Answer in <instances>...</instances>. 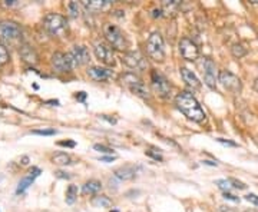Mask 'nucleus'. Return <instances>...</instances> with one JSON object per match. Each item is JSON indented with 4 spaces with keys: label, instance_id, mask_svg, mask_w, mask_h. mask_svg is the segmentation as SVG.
<instances>
[{
    "label": "nucleus",
    "instance_id": "58836bf2",
    "mask_svg": "<svg viewBox=\"0 0 258 212\" xmlns=\"http://www.w3.org/2000/svg\"><path fill=\"white\" fill-rule=\"evenodd\" d=\"M116 159V156H113V155H111V156H100V161L102 162H112V161H115Z\"/></svg>",
    "mask_w": 258,
    "mask_h": 212
},
{
    "label": "nucleus",
    "instance_id": "f03ea898",
    "mask_svg": "<svg viewBox=\"0 0 258 212\" xmlns=\"http://www.w3.org/2000/svg\"><path fill=\"white\" fill-rule=\"evenodd\" d=\"M121 83L129 89V91L132 92L133 95H136V96H139V98H142V99H151V93L148 91V88H146V85L144 83V81L138 76V75H135V73H132V72H127V73H124L122 76H121Z\"/></svg>",
    "mask_w": 258,
    "mask_h": 212
},
{
    "label": "nucleus",
    "instance_id": "72a5a7b5",
    "mask_svg": "<svg viewBox=\"0 0 258 212\" xmlns=\"http://www.w3.org/2000/svg\"><path fill=\"white\" fill-rule=\"evenodd\" d=\"M245 199H247L248 202H251V204H254V205H257L258 207V196L256 194H248V195H245Z\"/></svg>",
    "mask_w": 258,
    "mask_h": 212
},
{
    "label": "nucleus",
    "instance_id": "7c9ffc66",
    "mask_svg": "<svg viewBox=\"0 0 258 212\" xmlns=\"http://www.w3.org/2000/svg\"><path fill=\"white\" fill-rule=\"evenodd\" d=\"M229 182H231V185H232V188H237V189H245V188H247V185H245L244 182L238 181V179H234V178H229Z\"/></svg>",
    "mask_w": 258,
    "mask_h": 212
},
{
    "label": "nucleus",
    "instance_id": "f257e3e1",
    "mask_svg": "<svg viewBox=\"0 0 258 212\" xmlns=\"http://www.w3.org/2000/svg\"><path fill=\"white\" fill-rule=\"evenodd\" d=\"M175 105L191 121L196 122V123H202L207 119V115H205L202 106L199 105V102L195 99V96L190 92L178 93L177 98H175Z\"/></svg>",
    "mask_w": 258,
    "mask_h": 212
},
{
    "label": "nucleus",
    "instance_id": "e433bc0d",
    "mask_svg": "<svg viewBox=\"0 0 258 212\" xmlns=\"http://www.w3.org/2000/svg\"><path fill=\"white\" fill-rule=\"evenodd\" d=\"M55 175L58 177V178H61V179H69L70 177L66 174V172H62V171H58V172H55Z\"/></svg>",
    "mask_w": 258,
    "mask_h": 212
},
{
    "label": "nucleus",
    "instance_id": "cd10ccee",
    "mask_svg": "<svg viewBox=\"0 0 258 212\" xmlns=\"http://www.w3.org/2000/svg\"><path fill=\"white\" fill-rule=\"evenodd\" d=\"M7 62H9V52L6 49V46L0 43V66L6 65Z\"/></svg>",
    "mask_w": 258,
    "mask_h": 212
},
{
    "label": "nucleus",
    "instance_id": "0eeeda50",
    "mask_svg": "<svg viewBox=\"0 0 258 212\" xmlns=\"http://www.w3.org/2000/svg\"><path fill=\"white\" fill-rule=\"evenodd\" d=\"M218 82L226 88V91L232 92V93H240L242 89V83L241 79L238 76H235L232 72L229 70H221L218 75Z\"/></svg>",
    "mask_w": 258,
    "mask_h": 212
},
{
    "label": "nucleus",
    "instance_id": "4be33fe9",
    "mask_svg": "<svg viewBox=\"0 0 258 212\" xmlns=\"http://www.w3.org/2000/svg\"><path fill=\"white\" fill-rule=\"evenodd\" d=\"M231 53H232V56H234V58H237V59H241V58L247 56V53H248V49H247L244 45H241V43H235V45L231 48Z\"/></svg>",
    "mask_w": 258,
    "mask_h": 212
},
{
    "label": "nucleus",
    "instance_id": "b1692460",
    "mask_svg": "<svg viewBox=\"0 0 258 212\" xmlns=\"http://www.w3.org/2000/svg\"><path fill=\"white\" fill-rule=\"evenodd\" d=\"M52 161H53V163H56V165H69V163L72 162L70 156H69L67 153H64V152L55 153L53 158H52Z\"/></svg>",
    "mask_w": 258,
    "mask_h": 212
},
{
    "label": "nucleus",
    "instance_id": "c85d7f7f",
    "mask_svg": "<svg viewBox=\"0 0 258 212\" xmlns=\"http://www.w3.org/2000/svg\"><path fill=\"white\" fill-rule=\"evenodd\" d=\"M215 183H217L218 188L223 189L224 192H229V189L232 188V185H231L229 179H218V181H215Z\"/></svg>",
    "mask_w": 258,
    "mask_h": 212
},
{
    "label": "nucleus",
    "instance_id": "2f4dec72",
    "mask_svg": "<svg viewBox=\"0 0 258 212\" xmlns=\"http://www.w3.org/2000/svg\"><path fill=\"white\" fill-rule=\"evenodd\" d=\"M145 153L148 155V156H151L152 159H155V161H160V162H162V155L160 153V152H154V149H148V151H145Z\"/></svg>",
    "mask_w": 258,
    "mask_h": 212
},
{
    "label": "nucleus",
    "instance_id": "20e7f679",
    "mask_svg": "<svg viewBox=\"0 0 258 212\" xmlns=\"http://www.w3.org/2000/svg\"><path fill=\"white\" fill-rule=\"evenodd\" d=\"M23 31L22 26L13 20H1L0 22V42L15 43L22 40Z\"/></svg>",
    "mask_w": 258,
    "mask_h": 212
},
{
    "label": "nucleus",
    "instance_id": "1a4fd4ad",
    "mask_svg": "<svg viewBox=\"0 0 258 212\" xmlns=\"http://www.w3.org/2000/svg\"><path fill=\"white\" fill-rule=\"evenodd\" d=\"M52 67L53 70L59 72V73H66L70 72L75 66H73V61L70 58V53H64V52H56L52 55Z\"/></svg>",
    "mask_w": 258,
    "mask_h": 212
},
{
    "label": "nucleus",
    "instance_id": "2eb2a0df",
    "mask_svg": "<svg viewBox=\"0 0 258 212\" xmlns=\"http://www.w3.org/2000/svg\"><path fill=\"white\" fill-rule=\"evenodd\" d=\"M88 75L91 79L97 81V82H102V81H108L113 78V72L109 67H103V66H91L88 69Z\"/></svg>",
    "mask_w": 258,
    "mask_h": 212
},
{
    "label": "nucleus",
    "instance_id": "7ed1b4c3",
    "mask_svg": "<svg viewBox=\"0 0 258 212\" xmlns=\"http://www.w3.org/2000/svg\"><path fill=\"white\" fill-rule=\"evenodd\" d=\"M103 36L108 42L109 46H112V49L116 50H127L128 48V40L124 34V32L121 31L118 26L112 25V23H105L103 25Z\"/></svg>",
    "mask_w": 258,
    "mask_h": 212
},
{
    "label": "nucleus",
    "instance_id": "a211bd4d",
    "mask_svg": "<svg viewBox=\"0 0 258 212\" xmlns=\"http://www.w3.org/2000/svg\"><path fill=\"white\" fill-rule=\"evenodd\" d=\"M112 3L109 0H83L82 1V6L89 10V12H100V10H105L111 6Z\"/></svg>",
    "mask_w": 258,
    "mask_h": 212
},
{
    "label": "nucleus",
    "instance_id": "6e6552de",
    "mask_svg": "<svg viewBox=\"0 0 258 212\" xmlns=\"http://www.w3.org/2000/svg\"><path fill=\"white\" fill-rule=\"evenodd\" d=\"M202 73H204V82L210 89H217V66L210 58H204L202 63Z\"/></svg>",
    "mask_w": 258,
    "mask_h": 212
},
{
    "label": "nucleus",
    "instance_id": "c03bdc74",
    "mask_svg": "<svg viewBox=\"0 0 258 212\" xmlns=\"http://www.w3.org/2000/svg\"><path fill=\"white\" fill-rule=\"evenodd\" d=\"M111 212H119L118 210H113V211H111Z\"/></svg>",
    "mask_w": 258,
    "mask_h": 212
},
{
    "label": "nucleus",
    "instance_id": "bb28decb",
    "mask_svg": "<svg viewBox=\"0 0 258 212\" xmlns=\"http://www.w3.org/2000/svg\"><path fill=\"white\" fill-rule=\"evenodd\" d=\"M33 135H40V136H53L58 133V130L55 129H34L32 130Z\"/></svg>",
    "mask_w": 258,
    "mask_h": 212
},
{
    "label": "nucleus",
    "instance_id": "79ce46f5",
    "mask_svg": "<svg viewBox=\"0 0 258 212\" xmlns=\"http://www.w3.org/2000/svg\"><path fill=\"white\" fill-rule=\"evenodd\" d=\"M254 89L258 92V78L256 79V82H254Z\"/></svg>",
    "mask_w": 258,
    "mask_h": 212
},
{
    "label": "nucleus",
    "instance_id": "6ab92c4d",
    "mask_svg": "<svg viewBox=\"0 0 258 212\" xmlns=\"http://www.w3.org/2000/svg\"><path fill=\"white\" fill-rule=\"evenodd\" d=\"M19 55H20V58H22L23 61L31 63V65H34V63L39 62L37 53L34 52V49H32L29 45H22V46L19 48Z\"/></svg>",
    "mask_w": 258,
    "mask_h": 212
},
{
    "label": "nucleus",
    "instance_id": "f704fd0d",
    "mask_svg": "<svg viewBox=\"0 0 258 212\" xmlns=\"http://www.w3.org/2000/svg\"><path fill=\"white\" fill-rule=\"evenodd\" d=\"M217 141H218L220 144H223V145H226V147H232V148H237V147H238L235 142H232V141H226V139H223V138H218Z\"/></svg>",
    "mask_w": 258,
    "mask_h": 212
},
{
    "label": "nucleus",
    "instance_id": "4468645a",
    "mask_svg": "<svg viewBox=\"0 0 258 212\" xmlns=\"http://www.w3.org/2000/svg\"><path fill=\"white\" fill-rule=\"evenodd\" d=\"M70 58L73 61V66H83L86 65L89 59H91V55H89V50L86 46H75L70 52Z\"/></svg>",
    "mask_w": 258,
    "mask_h": 212
},
{
    "label": "nucleus",
    "instance_id": "c9c22d12",
    "mask_svg": "<svg viewBox=\"0 0 258 212\" xmlns=\"http://www.w3.org/2000/svg\"><path fill=\"white\" fill-rule=\"evenodd\" d=\"M224 198H226V199H229V201H234V202H238V201H240L238 196L232 195L231 192H224Z\"/></svg>",
    "mask_w": 258,
    "mask_h": 212
},
{
    "label": "nucleus",
    "instance_id": "393cba45",
    "mask_svg": "<svg viewBox=\"0 0 258 212\" xmlns=\"http://www.w3.org/2000/svg\"><path fill=\"white\" fill-rule=\"evenodd\" d=\"M92 204H94L95 207H99V208H109V207H112V201H111L108 196H103V195L97 196V198L92 201Z\"/></svg>",
    "mask_w": 258,
    "mask_h": 212
},
{
    "label": "nucleus",
    "instance_id": "c756f323",
    "mask_svg": "<svg viewBox=\"0 0 258 212\" xmlns=\"http://www.w3.org/2000/svg\"><path fill=\"white\" fill-rule=\"evenodd\" d=\"M94 149L97 152H102V153H108L109 156L113 155V149H111L109 147H105V145H99V144H97V145L94 147Z\"/></svg>",
    "mask_w": 258,
    "mask_h": 212
},
{
    "label": "nucleus",
    "instance_id": "aec40b11",
    "mask_svg": "<svg viewBox=\"0 0 258 212\" xmlns=\"http://www.w3.org/2000/svg\"><path fill=\"white\" fill-rule=\"evenodd\" d=\"M135 174H136V171H135V168L130 166V165L121 166V168H118V169L115 171V177H116L118 179H121V181H129V179H132V178L135 177Z\"/></svg>",
    "mask_w": 258,
    "mask_h": 212
},
{
    "label": "nucleus",
    "instance_id": "39448f33",
    "mask_svg": "<svg viewBox=\"0 0 258 212\" xmlns=\"http://www.w3.org/2000/svg\"><path fill=\"white\" fill-rule=\"evenodd\" d=\"M146 53L155 62H163L165 59V43L160 32H154L146 40Z\"/></svg>",
    "mask_w": 258,
    "mask_h": 212
},
{
    "label": "nucleus",
    "instance_id": "4c0bfd02",
    "mask_svg": "<svg viewBox=\"0 0 258 212\" xmlns=\"http://www.w3.org/2000/svg\"><path fill=\"white\" fill-rule=\"evenodd\" d=\"M76 99L81 100V102H85V99H86V93H85V92H78V93H76Z\"/></svg>",
    "mask_w": 258,
    "mask_h": 212
},
{
    "label": "nucleus",
    "instance_id": "ea45409f",
    "mask_svg": "<svg viewBox=\"0 0 258 212\" xmlns=\"http://www.w3.org/2000/svg\"><path fill=\"white\" fill-rule=\"evenodd\" d=\"M102 118H103V119H106V121L109 122V123H116V119H113V118H108L106 115H103Z\"/></svg>",
    "mask_w": 258,
    "mask_h": 212
},
{
    "label": "nucleus",
    "instance_id": "473e14b6",
    "mask_svg": "<svg viewBox=\"0 0 258 212\" xmlns=\"http://www.w3.org/2000/svg\"><path fill=\"white\" fill-rule=\"evenodd\" d=\"M58 145L59 147H64V148H75L76 142H73V141H61V142H58Z\"/></svg>",
    "mask_w": 258,
    "mask_h": 212
},
{
    "label": "nucleus",
    "instance_id": "37998d69",
    "mask_svg": "<svg viewBox=\"0 0 258 212\" xmlns=\"http://www.w3.org/2000/svg\"><path fill=\"white\" fill-rule=\"evenodd\" d=\"M22 163H23V165H26V163H28V158H26V156L22 159Z\"/></svg>",
    "mask_w": 258,
    "mask_h": 212
},
{
    "label": "nucleus",
    "instance_id": "a19ab883",
    "mask_svg": "<svg viewBox=\"0 0 258 212\" xmlns=\"http://www.w3.org/2000/svg\"><path fill=\"white\" fill-rule=\"evenodd\" d=\"M202 163H205V165H212V166H215V165H217L215 162H211V161H204Z\"/></svg>",
    "mask_w": 258,
    "mask_h": 212
},
{
    "label": "nucleus",
    "instance_id": "5701e85b",
    "mask_svg": "<svg viewBox=\"0 0 258 212\" xmlns=\"http://www.w3.org/2000/svg\"><path fill=\"white\" fill-rule=\"evenodd\" d=\"M78 198V186L76 185H69L66 189V204L72 205Z\"/></svg>",
    "mask_w": 258,
    "mask_h": 212
},
{
    "label": "nucleus",
    "instance_id": "9d476101",
    "mask_svg": "<svg viewBox=\"0 0 258 212\" xmlns=\"http://www.w3.org/2000/svg\"><path fill=\"white\" fill-rule=\"evenodd\" d=\"M151 82H152V88L157 92L161 98H168L171 95V83L168 82V79L162 75L158 70H152L151 73Z\"/></svg>",
    "mask_w": 258,
    "mask_h": 212
},
{
    "label": "nucleus",
    "instance_id": "9b49d317",
    "mask_svg": "<svg viewBox=\"0 0 258 212\" xmlns=\"http://www.w3.org/2000/svg\"><path fill=\"white\" fill-rule=\"evenodd\" d=\"M179 53L188 62H195L199 58V48L194 43L191 39L182 37L179 40Z\"/></svg>",
    "mask_w": 258,
    "mask_h": 212
},
{
    "label": "nucleus",
    "instance_id": "423d86ee",
    "mask_svg": "<svg viewBox=\"0 0 258 212\" xmlns=\"http://www.w3.org/2000/svg\"><path fill=\"white\" fill-rule=\"evenodd\" d=\"M43 28L52 36H62L67 29V20L62 15L49 13L43 19Z\"/></svg>",
    "mask_w": 258,
    "mask_h": 212
},
{
    "label": "nucleus",
    "instance_id": "a878e982",
    "mask_svg": "<svg viewBox=\"0 0 258 212\" xmlns=\"http://www.w3.org/2000/svg\"><path fill=\"white\" fill-rule=\"evenodd\" d=\"M66 9H67L70 17H78V16H79V4H78L76 1H70V3L66 6Z\"/></svg>",
    "mask_w": 258,
    "mask_h": 212
},
{
    "label": "nucleus",
    "instance_id": "f8f14e48",
    "mask_svg": "<svg viewBox=\"0 0 258 212\" xmlns=\"http://www.w3.org/2000/svg\"><path fill=\"white\" fill-rule=\"evenodd\" d=\"M122 62L130 67V69H135V70H144L148 63H146V59L145 56L138 52V50H130V52H127L122 58Z\"/></svg>",
    "mask_w": 258,
    "mask_h": 212
},
{
    "label": "nucleus",
    "instance_id": "412c9836",
    "mask_svg": "<svg viewBox=\"0 0 258 212\" xmlns=\"http://www.w3.org/2000/svg\"><path fill=\"white\" fill-rule=\"evenodd\" d=\"M100 189H102V183L97 179H91V181L85 182V185L82 188V192L85 195H97Z\"/></svg>",
    "mask_w": 258,
    "mask_h": 212
},
{
    "label": "nucleus",
    "instance_id": "ddd939ff",
    "mask_svg": "<svg viewBox=\"0 0 258 212\" xmlns=\"http://www.w3.org/2000/svg\"><path fill=\"white\" fill-rule=\"evenodd\" d=\"M95 55H97V59L106 66H111V65L115 63L113 49H112V46H109L105 42H97L95 45Z\"/></svg>",
    "mask_w": 258,
    "mask_h": 212
},
{
    "label": "nucleus",
    "instance_id": "dca6fc26",
    "mask_svg": "<svg viewBox=\"0 0 258 212\" xmlns=\"http://www.w3.org/2000/svg\"><path fill=\"white\" fill-rule=\"evenodd\" d=\"M181 76L184 79V82L187 83V86H190L193 91H198L201 89V82L196 78V75L193 70H190L188 67H181Z\"/></svg>",
    "mask_w": 258,
    "mask_h": 212
},
{
    "label": "nucleus",
    "instance_id": "f3484780",
    "mask_svg": "<svg viewBox=\"0 0 258 212\" xmlns=\"http://www.w3.org/2000/svg\"><path fill=\"white\" fill-rule=\"evenodd\" d=\"M39 175H40V169H39V168H32V169H31V172H29V174H28V175H26L22 181L19 182L16 192H17V194H23V192H25V191H26V189L32 185L33 182H34V179H36Z\"/></svg>",
    "mask_w": 258,
    "mask_h": 212
}]
</instances>
